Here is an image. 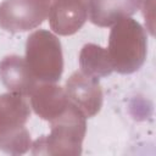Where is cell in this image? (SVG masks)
<instances>
[{
    "label": "cell",
    "mask_w": 156,
    "mask_h": 156,
    "mask_svg": "<svg viewBox=\"0 0 156 156\" xmlns=\"http://www.w3.org/2000/svg\"><path fill=\"white\" fill-rule=\"evenodd\" d=\"M107 52L117 73L130 74L141 68L147 54V38L143 26L130 17L115 23L108 35Z\"/></svg>",
    "instance_id": "6da1fadb"
},
{
    "label": "cell",
    "mask_w": 156,
    "mask_h": 156,
    "mask_svg": "<svg viewBox=\"0 0 156 156\" xmlns=\"http://www.w3.org/2000/svg\"><path fill=\"white\" fill-rule=\"evenodd\" d=\"M49 135H43L32 144L33 155L79 156L87 132L85 116L72 104L57 118L50 122Z\"/></svg>",
    "instance_id": "7a4b0ae2"
},
{
    "label": "cell",
    "mask_w": 156,
    "mask_h": 156,
    "mask_svg": "<svg viewBox=\"0 0 156 156\" xmlns=\"http://www.w3.org/2000/svg\"><path fill=\"white\" fill-rule=\"evenodd\" d=\"M30 108L24 96L15 93L0 94V150L10 155H22L32 147L26 127Z\"/></svg>",
    "instance_id": "3957f363"
},
{
    "label": "cell",
    "mask_w": 156,
    "mask_h": 156,
    "mask_svg": "<svg viewBox=\"0 0 156 156\" xmlns=\"http://www.w3.org/2000/svg\"><path fill=\"white\" fill-rule=\"evenodd\" d=\"M26 62L38 82L56 83L63 72V54L58 38L49 30L33 32L26 41Z\"/></svg>",
    "instance_id": "277c9868"
},
{
    "label": "cell",
    "mask_w": 156,
    "mask_h": 156,
    "mask_svg": "<svg viewBox=\"0 0 156 156\" xmlns=\"http://www.w3.org/2000/svg\"><path fill=\"white\" fill-rule=\"evenodd\" d=\"M50 0H4L0 4V28L9 33L39 27L49 15Z\"/></svg>",
    "instance_id": "5b68a950"
},
{
    "label": "cell",
    "mask_w": 156,
    "mask_h": 156,
    "mask_svg": "<svg viewBox=\"0 0 156 156\" xmlns=\"http://www.w3.org/2000/svg\"><path fill=\"white\" fill-rule=\"evenodd\" d=\"M66 95L85 118L98 115L102 107L104 94L99 79L84 74L82 71L73 72L65 85Z\"/></svg>",
    "instance_id": "8992f818"
},
{
    "label": "cell",
    "mask_w": 156,
    "mask_h": 156,
    "mask_svg": "<svg viewBox=\"0 0 156 156\" xmlns=\"http://www.w3.org/2000/svg\"><path fill=\"white\" fill-rule=\"evenodd\" d=\"M49 24L58 35H73L88 20L84 0H57L52 1L49 10Z\"/></svg>",
    "instance_id": "52a82bcc"
},
{
    "label": "cell",
    "mask_w": 156,
    "mask_h": 156,
    "mask_svg": "<svg viewBox=\"0 0 156 156\" xmlns=\"http://www.w3.org/2000/svg\"><path fill=\"white\" fill-rule=\"evenodd\" d=\"M29 96L30 106L35 115L49 122L62 115L71 104L65 89L50 82L37 84Z\"/></svg>",
    "instance_id": "ba28073f"
},
{
    "label": "cell",
    "mask_w": 156,
    "mask_h": 156,
    "mask_svg": "<svg viewBox=\"0 0 156 156\" xmlns=\"http://www.w3.org/2000/svg\"><path fill=\"white\" fill-rule=\"evenodd\" d=\"M89 21L98 27H112L140 9L143 0H84Z\"/></svg>",
    "instance_id": "9c48e42d"
},
{
    "label": "cell",
    "mask_w": 156,
    "mask_h": 156,
    "mask_svg": "<svg viewBox=\"0 0 156 156\" xmlns=\"http://www.w3.org/2000/svg\"><path fill=\"white\" fill-rule=\"evenodd\" d=\"M0 80L9 91L22 96H29L38 84L26 58L18 55H7L0 61Z\"/></svg>",
    "instance_id": "30bf717a"
},
{
    "label": "cell",
    "mask_w": 156,
    "mask_h": 156,
    "mask_svg": "<svg viewBox=\"0 0 156 156\" xmlns=\"http://www.w3.org/2000/svg\"><path fill=\"white\" fill-rule=\"evenodd\" d=\"M79 67L80 71L96 79L107 77L113 72L107 49L89 43L85 44L79 52Z\"/></svg>",
    "instance_id": "8fae6325"
},
{
    "label": "cell",
    "mask_w": 156,
    "mask_h": 156,
    "mask_svg": "<svg viewBox=\"0 0 156 156\" xmlns=\"http://www.w3.org/2000/svg\"><path fill=\"white\" fill-rule=\"evenodd\" d=\"M50 1H51V2H52V1H57V0H50Z\"/></svg>",
    "instance_id": "7c38bea8"
}]
</instances>
